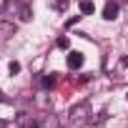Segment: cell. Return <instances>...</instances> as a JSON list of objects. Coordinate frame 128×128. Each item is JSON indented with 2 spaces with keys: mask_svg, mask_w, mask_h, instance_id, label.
Masks as SVG:
<instances>
[{
  "mask_svg": "<svg viewBox=\"0 0 128 128\" xmlns=\"http://www.w3.org/2000/svg\"><path fill=\"white\" fill-rule=\"evenodd\" d=\"M88 116H90V103L88 100H80V103L70 106V110H68V118H70L73 126H86Z\"/></svg>",
  "mask_w": 128,
  "mask_h": 128,
  "instance_id": "obj_1",
  "label": "cell"
},
{
  "mask_svg": "<svg viewBox=\"0 0 128 128\" xmlns=\"http://www.w3.org/2000/svg\"><path fill=\"white\" fill-rule=\"evenodd\" d=\"M15 35V25L10 20H0V40H8Z\"/></svg>",
  "mask_w": 128,
  "mask_h": 128,
  "instance_id": "obj_2",
  "label": "cell"
},
{
  "mask_svg": "<svg viewBox=\"0 0 128 128\" xmlns=\"http://www.w3.org/2000/svg\"><path fill=\"white\" fill-rule=\"evenodd\" d=\"M80 66H83V53H78V50L68 53V68L70 70H78Z\"/></svg>",
  "mask_w": 128,
  "mask_h": 128,
  "instance_id": "obj_3",
  "label": "cell"
},
{
  "mask_svg": "<svg viewBox=\"0 0 128 128\" xmlns=\"http://www.w3.org/2000/svg\"><path fill=\"white\" fill-rule=\"evenodd\" d=\"M103 18H106V20H116V18H118V3L108 0L106 8H103Z\"/></svg>",
  "mask_w": 128,
  "mask_h": 128,
  "instance_id": "obj_4",
  "label": "cell"
},
{
  "mask_svg": "<svg viewBox=\"0 0 128 128\" xmlns=\"http://www.w3.org/2000/svg\"><path fill=\"white\" fill-rule=\"evenodd\" d=\"M18 18H20L23 23H28V20L33 18V10H30V5H28V3H23V5L18 8Z\"/></svg>",
  "mask_w": 128,
  "mask_h": 128,
  "instance_id": "obj_5",
  "label": "cell"
},
{
  "mask_svg": "<svg viewBox=\"0 0 128 128\" xmlns=\"http://www.w3.org/2000/svg\"><path fill=\"white\" fill-rule=\"evenodd\" d=\"M80 13H83V15L96 13V3H93V0H80Z\"/></svg>",
  "mask_w": 128,
  "mask_h": 128,
  "instance_id": "obj_6",
  "label": "cell"
},
{
  "mask_svg": "<svg viewBox=\"0 0 128 128\" xmlns=\"http://www.w3.org/2000/svg\"><path fill=\"white\" fill-rule=\"evenodd\" d=\"M53 86H55V73H53V76H43V78H40V88H45V90H48V88H53Z\"/></svg>",
  "mask_w": 128,
  "mask_h": 128,
  "instance_id": "obj_7",
  "label": "cell"
},
{
  "mask_svg": "<svg viewBox=\"0 0 128 128\" xmlns=\"http://www.w3.org/2000/svg\"><path fill=\"white\" fill-rule=\"evenodd\" d=\"M40 128H58V120H55V116H45V120L40 123Z\"/></svg>",
  "mask_w": 128,
  "mask_h": 128,
  "instance_id": "obj_8",
  "label": "cell"
},
{
  "mask_svg": "<svg viewBox=\"0 0 128 128\" xmlns=\"http://www.w3.org/2000/svg\"><path fill=\"white\" fill-rule=\"evenodd\" d=\"M8 70H10V76H18V73H20V63H18V60H10V63H8Z\"/></svg>",
  "mask_w": 128,
  "mask_h": 128,
  "instance_id": "obj_9",
  "label": "cell"
},
{
  "mask_svg": "<svg viewBox=\"0 0 128 128\" xmlns=\"http://www.w3.org/2000/svg\"><path fill=\"white\" fill-rule=\"evenodd\" d=\"M78 20H80V15H73V18H68V20H66V28H73Z\"/></svg>",
  "mask_w": 128,
  "mask_h": 128,
  "instance_id": "obj_10",
  "label": "cell"
},
{
  "mask_svg": "<svg viewBox=\"0 0 128 128\" xmlns=\"http://www.w3.org/2000/svg\"><path fill=\"white\" fill-rule=\"evenodd\" d=\"M58 48L66 50V48H68V38H58Z\"/></svg>",
  "mask_w": 128,
  "mask_h": 128,
  "instance_id": "obj_11",
  "label": "cell"
},
{
  "mask_svg": "<svg viewBox=\"0 0 128 128\" xmlns=\"http://www.w3.org/2000/svg\"><path fill=\"white\" fill-rule=\"evenodd\" d=\"M23 128H40V123H33V120H25Z\"/></svg>",
  "mask_w": 128,
  "mask_h": 128,
  "instance_id": "obj_12",
  "label": "cell"
},
{
  "mask_svg": "<svg viewBox=\"0 0 128 128\" xmlns=\"http://www.w3.org/2000/svg\"><path fill=\"white\" fill-rule=\"evenodd\" d=\"M55 5H58L60 10H66V8H68V0H55Z\"/></svg>",
  "mask_w": 128,
  "mask_h": 128,
  "instance_id": "obj_13",
  "label": "cell"
},
{
  "mask_svg": "<svg viewBox=\"0 0 128 128\" xmlns=\"http://www.w3.org/2000/svg\"><path fill=\"white\" fill-rule=\"evenodd\" d=\"M0 128H10V123H8V120H3V118H0Z\"/></svg>",
  "mask_w": 128,
  "mask_h": 128,
  "instance_id": "obj_14",
  "label": "cell"
},
{
  "mask_svg": "<svg viewBox=\"0 0 128 128\" xmlns=\"http://www.w3.org/2000/svg\"><path fill=\"white\" fill-rule=\"evenodd\" d=\"M120 66H126V68H128V55H126V58L120 60Z\"/></svg>",
  "mask_w": 128,
  "mask_h": 128,
  "instance_id": "obj_15",
  "label": "cell"
},
{
  "mask_svg": "<svg viewBox=\"0 0 128 128\" xmlns=\"http://www.w3.org/2000/svg\"><path fill=\"white\" fill-rule=\"evenodd\" d=\"M58 128H60V126H58Z\"/></svg>",
  "mask_w": 128,
  "mask_h": 128,
  "instance_id": "obj_16",
  "label": "cell"
}]
</instances>
